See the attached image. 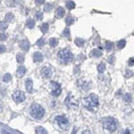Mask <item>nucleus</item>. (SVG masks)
<instances>
[{"label":"nucleus","instance_id":"obj_35","mask_svg":"<svg viewBox=\"0 0 134 134\" xmlns=\"http://www.w3.org/2000/svg\"><path fill=\"white\" fill-rule=\"evenodd\" d=\"M36 17H37V20H42L43 18V13L42 12H37V13H36Z\"/></svg>","mask_w":134,"mask_h":134},{"label":"nucleus","instance_id":"obj_22","mask_svg":"<svg viewBox=\"0 0 134 134\" xmlns=\"http://www.w3.org/2000/svg\"><path fill=\"white\" fill-rule=\"evenodd\" d=\"M17 61L18 63L20 64H22L24 62V60H25V57H24V56L22 55V53H18V54H17Z\"/></svg>","mask_w":134,"mask_h":134},{"label":"nucleus","instance_id":"obj_14","mask_svg":"<svg viewBox=\"0 0 134 134\" xmlns=\"http://www.w3.org/2000/svg\"><path fill=\"white\" fill-rule=\"evenodd\" d=\"M26 72H27V69H26L24 66H20V67H18V69H17V76L21 78V77H22L26 74Z\"/></svg>","mask_w":134,"mask_h":134},{"label":"nucleus","instance_id":"obj_16","mask_svg":"<svg viewBox=\"0 0 134 134\" xmlns=\"http://www.w3.org/2000/svg\"><path fill=\"white\" fill-rule=\"evenodd\" d=\"M74 43H75V45L77 46H79V47H83L84 46V43H85V41L84 39H82V38H76L75 40H74Z\"/></svg>","mask_w":134,"mask_h":134},{"label":"nucleus","instance_id":"obj_25","mask_svg":"<svg viewBox=\"0 0 134 134\" xmlns=\"http://www.w3.org/2000/svg\"><path fill=\"white\" fill-rule=\"evenodd\" d=\"M126 46V41L125 40H120L117 42V46L118 49H123Z\"/></svg>","mask_w":134,"mask_h":134},{"label":"nucleus","instance_id":"obj_28","mask_svg":"<svg viewBox=\"0 0 134 134\" xmlns=\"http://www.w3.org/2000/svg\"><path fill=\"white\" fill-rule=\"evenodd\" d=\"M113 48V43L112 42H107L105 44V49L107 51H111Z\"/></svg>","mask_w":134,"mask_h":134},{"label":"nucleus","instance_id":"obj_12","mask_svg":"<svg viewBox=\"0 0 134 134\" xmlns=\"http://www.w3.org/2000/svg\"><path fill=\"white\" fill-rule=\"evenodd\" d=\"M65 14H66V11H65V9H64L62 7H57L56 12V17H59V18H61V17H63L64 16H65Z\"/></svg>","mask_w":134,"mask_h":134},{"label":"nucleus","instance_id":"obj_6","mask_svg":"<svg viewBox=\"0 0 134 134\" xmlns=\"http://www.w3.org/2000/svg\"><path fill=\"white\" fill-rule=\"evenodd\" d=\"M12 99L17 104H20V103L23 102L26 99V95L22 91L17 90V91L13 93V94H12Z\"/></svg>","mask_w":134,"mask_h":134},{"label":"nucleus","instance_id":"obj_1","mask_svg":"<svg viewBox=\"0 0 134 134\" xmlns=\"http://www.w3.org/2000/svg\"><path fill=\"white\" fill-rule=\"evenodd\" d=\"M84 106L90 111H96L99 107V98L96 94H91L84 99Z\"/></svg>","mask_w":134,"mask_h":134},{"label":"nucleus","instance_id":"obj_3","mask_svg":"<svg viewBox=\"0 0 134 134\" xmlns=\"http://www.w3.org/2000/svg\"><path fill=\"white\" fill-rule=\"evenodd\" d=\"M31 116L35 119H42L45 114V109L40 104H34L31 107Z\"/></svg>","mask_w":134,"mask_h":134},{"label":"nucleus","instance_id":"obj_17","mask_svg":"<svg viewBox=\"0 0 134 134\" xmlns=\"http://www.w3.org/2000/svg\"><path fill=\"white\" fill-rule=\"evenodd\" d=\"M36 22L33 19H28L27 21V23H26V26L29 28V29H32V28L35 27Z\"/></svg>","mask_w":134,"mask_h":134},{"label":"nucleus","instance_id":"obj_26","mask_svg":"<svg viewBox=\"0 0 134 134\" xmlns=\"http://www.w3.org/2000/svg\"><path fill=\"white\" fill-rule=\"evenodd\" d=\"M48 30H49V25L47 23H43L42 27H41V31H42L43 33H46L48 32Z\"/></svg>","mask_w":134,"mask_h":134},{"label":"nucleus","instance_id":"obj_5","mask_svg":"<svg viewBox=\"0 0 134 134\" xmlns=\"http://www.w3.org/2000/svg\"><path fill=\"white\" fill-rule=\"evenodd\" d=\"M56 121L58 123V125L61 127V128H62L63 130L68 129L69 123V120L66 117H64V116H58V117L56 118Z\"/></svg>","mask_w":134,"mask_h":134},{"label":"nucleus","instance_id":"obj_32","mask_svg":"<svg viewBox=\"0 0 134 134\" xmlns=\"http://www.w3.org/2000/svg\"><path fill=\"white\" fill-rule=\"evenodd\" d=\"M63 36L67 38H69V36H70V31H69V28H66V29L63 31Z\"/></svg>","mask_w":134,"mask_h":134},{"label":"nucleus","instance_id":"obj_34","mask_svg":"<svg viewBox=\"0 0 134 134\" xmlns=\"http://www.w3.org/2000/svg\"><path fill=\"white\" fill-rule=\"evenodd\" d=\"M108 61H109L110 64L113 65V64H114V62H115V57H114V56H113V55L109 56V58H108Z\"/></svg>","mask_w":134,"mask_h":134},{"label":"nucleus","instance_id":"obj_39","mask_svg":"<svg viewBox=\"0 0 134 134\" xmlns=\"http://www.w3.org/2000/svg\"><path fill=\"white\" fill-rule=\"evenodd\" d=\"M133 64H134V58L133 57H131L130 60H129V66H133Z\"/></svg>","mask_w":134,"mask_h":134},{"label":"nucleus","instance_id":"obj_36","mask_svg":"<svg viewBox=\"0 0 134 134\" xmlns=\"http://www.w3.org/2000/svg\"><path fill=\"white\" fill-rule=\"evenodd\" d=\"M7 40V35L4 34V33H0V41L3 42V41Z\"/></svg>","mask_w":134,"mask_h":134},{"label":"nucleus","instance_id":"obj_19","mask_svg":"<svg viewBox=\"0 0 134 134\" xmlns=\"http://www.w3.org/2000/svg\"><path fill=\"white\" fill-rule=\"evenodd\" d=\"M14 19V15L12 13V12H7L6 14V16H5V20H6L7 22H11L13 21Z\"/></svg>","mask_w":134,"mask_h":134},{"label":"nucleus","instance_id":"obj_37","mask_svg":"<svg viewBox=\"0 0 134 134\" xmlns=\"http://www.w3.org/2000/svg\"><path fill=\"white\" fill-rule=\"evenodd\" d=\"M6 51V47L3 45H0V53H3Z\"/></svg>","mask_w":134,"mask_h":134},{"label":"nucleus","instance_id":"obj_23","mask_svg":"<svg viewBox=\"0 0 134 134\" xmlns=\"http://www.w3.org/2000/svg\"><path fill=\"white\" fill-rule=\"evenodd\" d=\"M74 17H72V16H70V15H69V16H67V17L66 18V23L68 26H69V25H72L74 23Z\"/></svg>","mask_w":134,"mask_h":134},{"label":"nucleus","instance_id":"obj_31","mask_svg":"<svg viewBox=\"0 0 134 134\" xmlns=\"http://www.w3.org/2000/svg\"><path fill=\"white\" fill-rule=\"evenodd\" d=\"M36 44H37V46H40V47H42L45 45V40L42 39V38H40L39 40H37V42H36Z\"/></svg>","mask_w":134,"mask_h":134},{"label":"nucleus","instance_id":"obj_18","mask_svg":"<svg viewBox=\"0 0 134 134\" xmlns=\"http://www.w3.org/2000/svg\"><path fill=\"white\" fill-rule=\"evenodd\" d=\"M58 43H59V41L55 37L51 38L50 41H49V44H50L51 47H56V46H57Z\"/></svg>","mask_w":134,"mask_h":134},{"label":"nucleus","instance_id":"obj_13","mask_svg":"<svg viewBox=\"0 0 134 134\" xmlns=\"http://www.w3.org/2000/svg\"><path fill=\"white\" fill-rule=\"evenodd\" d=\"M26 89L29 93H32L33 90V83L32 80L30 79H27L26 80Z\"/></svg>","mask_w":134,"mask_h":134},{"label":"nucleus","instance_id":"obj_29","mask_svg":"<svg viewBox=\"0 0 134 134\" xmlns=\"http://www.w3.org/2000/svg\"><path fill=\"white\" fill-rule=\"evenodd\" d=\"M123 99H124L125 102L130 103L131 101H132V95H131L130 94H126L124 95V97H123Z\"/></svg>","mask_w":134,"mask_h":134},{"label":"nucleus","instance_id":"obj_21","mask_svg":"<svg viewBox=\"0 0 134 134\" xmlns=\"http://www.w3.org/2000/svg\"><path fill=\"white\" fill-rule=\"evenodd\" d=\"M66 6L69 10H72L75 7V3H74L73 1H67L66 3Z\"/></svg>","mask_w":134,"mask_h":134},{"label":"nucleus","instance_id":"obj_9","mask_svg":"<svg viewBox=\"0 0 134 134\" xmlns=\"http://www.w3.org/2000/svg\"><path fill=\"white\" fill-rule=\"evenodd\" d=\"M41 74H42V75L44 77V78L48 79L50 78L51 74H52V71H51V69L49 68V67H43L42 70H41Z\"/></svg>","mask_w":134,"mask_h":134},{"label":"nucleus","instance_id":"obj_24","mask_svg":"<svg viewBox=\"0 0 134 134\" xmlns=\"http://www.w3.org/2000/svg\"><path fill=\"white\" fill-rule=\"evenodd\" d=\"M11 79H12V75L8 73L5 74L3 77H2V81L5 82V83H7V82L11 81Z\"/></svg>","mask_w":134,"mask_h":134},{"label":"nucleus","instance_id":"obj_10","mask_svg":"<svg viewBox=\"0 0 134 134\" xmlns=\"http://www.w3.org/2000/svg\"><path fill=\"white\" fill-rule=\"evenodd\" d=\"M19 46L22 50L24 51H29V48H30V44L29 42H27V40H22L21 42H19Z\"/></svg>","mask_w":134,"mask_h":134},{"label":"nucleus","instance_id":"obj_33","mask_svg":"<svg viewBox=\"0 0 134 134\" xmlns=\"http://www.w3.org/2000/svg\"><path fill=\"white\" fill-rule=\"evenodd\" d=\"M7 28V24L6 22H0V30L4 31V30H6Z\"/></svg>","mask_w":134,"mask_h":134},{"label":"nucleus","instance_id":"obj_11","mask_svg":"<svg viewBox=\"0 0 134 134\" xmlns=\"http://www.w3.org/2000/svg\"><path fill=\"white\" fill-rule=\"evenodd\" d=\"M33 60H34L35 62H42L43 61V55L41 52L37 51L33 55Z\"/></svg>","mask_w":134,"mask_h":134},{"label":"nucleus","instance_id":"obj_4","mask_svg":"<svg viewBox=\"0 0 134 134\" xmlns=\"http://www.w3.org/2000/svg\"><path fill=\"white\" fill-rule=\"evenodd\" d=\"M58 56L60 58V60L64 63H69L73 61L74 56L70 51L67 49H63V50L60 51V52L58 53Z\"/></svg>","mask_w":134,"mask_h":134},{"label":"nucleus","instance_id":"obj_15","mask_svg":"<svg viewBox=\"0 0 134 134\" xmlns=\"http://www.w3.org/2000/svg\"><path fill=\"white\" fill-rule=\"evenodd\" d=\"M92 56L94 57H100L102 55H103V52L99 49H94L92 51H91V54H90Z\"/></svg>","mask_w":134,"mask_h":134},{"label":"nucleus","instance_id":"obj_7","mask_svg":"<svg viewBox=\"0 0 134 134\" xmlns=\"http://www.w3.org/2000/svg\"><path fill=\"white\" fill-rule=\"evenodd\" d=\"M51 94L54 96H59L61 94V88L60 84L55 81H51Z\"/></svg>","mask_w":134,"mask_h":134},{"label":"nucleus","instance_id":"obj_27","mask_svg":"<svg viewBox=\"0 0 134 134\" xmlns=\"http://www.w3.org/2000/svg\"><path fill=\"white\" fill-rule=\"evenodd\" d=\"M53 8V5L51 3H46L44 6V11L45 12H51Z\"/></svg>","mask_w":134,"mask_h":134},{"label":"nucleus","instance_id":"obj_30","mask_svg":"<svg viewBox=\"0 0 134 134\" xmlns=\"http://www.w3.org/2000/svg\"><path fill=\"white\" fill-rule=\"evenodd\" d=\"M36 133H47V132L46 131V129L42 127H37L36 128Z\"/></svg>","mask_w":134,"mask_h":134},{"label":"nucleus","instance_id":"obj_20","mask_svg":"<svg viewBox=\"0 0 134 134\" xmlns=\"http://www.w3.org/2000/svg\"><path fill=\"white\" fill-rule=\"evenodd\" d=\"M105 69H106V66H105V64L104 62H101L98 66V71H99V73L100 74L104 73Z\"/></svg>","mask_w":134,"mask_h":134},{"label":"nucleus","instance_id":"obj_38","mask_svg":"<svg viewBox=\"0 0 134 134\" xmlns=\"http://www.w3.org/2000/svg\"><path fill=\"white\" fill-rule=\"evenodd\" d=\"M45 2V0H36V3L37 5H42Z\"/></svg>","mask_w":134,"mask_h":134},{"label":"nucleus","instance_id":"obj_2","mask_svg":"<svg viewBox=\"0 0 134 134\" xmlns=\"http://www.w3.org/2000/svg\"><path fill=\"white\" fill-rule=\"evenodd\" d=\"M102 123H103V127H104V128L108 130L109 132H111V133L114 132L118 128L117 120L112 117L104 118L102 119Z\"/></svg>","mask_w":134,"mask_h":134},{"label":"nucleus","instance_id":"obj_8","mask_svg":"<svg viewBox=\"0 0 134 134\" xmlns=\"http://www.w3.org/2000/svg\"><path fill=\"white\" fill-rule=\"evenodd\" d=\"M66 104L69 109H75L78 107V101H76L73 96L69 95L66 99Z\"/></svg>","mask_w":134,"mask_h":134}]
</instances>
